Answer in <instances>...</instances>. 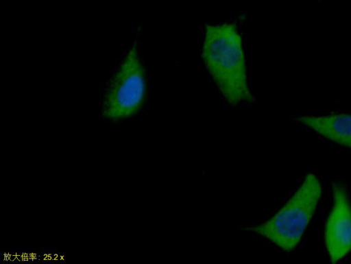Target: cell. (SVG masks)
Returning <instances> with one entry per match:
<instances>
[{
    "instance_id": "277c9868",
    "label": "cell",
    "mask_w": 351,
    "mask_h": 264,
    "mask_svg": "<svg viewBox=\"0 0 351 264\" xmlns=\"http://www.w3.org/2000/svg\"><path fill=\"white\" fill-rule=\"evenodd\" d=\"M333 204L326 221L324 241L330 262L336 263L351 250V202L346 188L332 185Z\"/></svg>"
},
{
    "instance_id": "5b68a950",
    "label": "cell",
    "mask_w": 351,
    "mask_h": 264,
    "mask_svg": "<svg viewBox=\"0 0 351 264\" xmlns=\"http://www.w3.org/2000/svg\"><path fill=\"white\" fill-rule=\"evenodd\" d=\"M295 119L323 137L351 149V114L300 116Z\"/></svg>"
},
{
    "instance_id": "6da1fadb",
    "label": "cell",
    "mask_w": 351,
    "mask_h": 264,
    "mask_svg": "<svg viewBox=\"0 0 351 264\" xmlns=\"http://www.w3.org/2000/svg\"><path fill=\"white\" fill-rule=\"evenodd\" d=\"M202 57L219 91L231 105L251 102L242 36L235 23L206 25Z\"/></svg>"
},
{
    "instance_id": "7a4b0ae2",
    "label": "cell",
    "mask_w": 351,
    "mask_h": 264,
    "mask_svg": "<svg viewBox=\"0 0 351 264\" xmlns=\"http://www.w3.org/2000/svg\"><path fill=\"white\" fill-rule=\"evenodd\" d=\"M322 193L319 178L306 175L287 203L269 220L249 228L284 251L293 250L300 242Z\"/></svg>"
},
{
    "instance_id": "3957f363",
    "label": "cell",
    "mask_w": 351,
    "mask_h": 264,
    "mask_svg": "<svg viewBox=\"0 0 351 264\" xmlns=\"http://www.w3.org/2000/svg\"><path fill=\"white\" fill-rule=\"evenodd\" d=\"M147 83L145 71L134 45L105 90L103 116L119 121L136 115L145 101Z\"/></svg>"
}]
</instances>
